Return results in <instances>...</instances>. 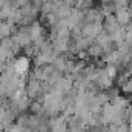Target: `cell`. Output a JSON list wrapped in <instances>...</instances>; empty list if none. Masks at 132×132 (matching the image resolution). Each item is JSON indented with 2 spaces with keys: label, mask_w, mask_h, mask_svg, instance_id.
Here are the masks:
<instances>
[{
  "label": "cell",
  "mask_w": 132,
  "mask_h": 132,
  "mask_svg": "<svg viewBox=\"0 0 132 132\" xmlns=\"http://www.w3.org/2000/svg\"><path fill=\"white\" fill-rule=\"evenodd\" d=\"M15 71L19 75H26L29 72V59L28 57H17L15 60Z\"/></svg>",
  "instance_id": "2"
},
{
  "label": "cell",
  "mask_w": 132,
  "mask_h": 132,
  "mask_svg": "<svg viewBox=\"0 0 132 132\" xmlns=\"http://www.w3.org/2000/svg\"><path fill=\"white\" fill-rule=\"evenodd\" d=\"M115 17H117V22L120 23V26H128L129 23H131V15L128 14V11H117V14H115Z\"/></svg>",
  "instance_id": "4"
},
{
  "label": "cell",
  "mask_w": 132,
  "mask_h": 132,
  "mask_svg": "<svg viewBox=\"0 0 132 132\" xmlns=\"http://www.w3.org/2000/svg\"><path fill=\"white\" fill-rule=\"evenodd\" d=\"M108 98L117 100V98H118V91H117V89H114V88H109V89H108Z\"/></svg>",
  "instance_id": "9"
},
{
  "label": "cell",
  "mask_w": 132,
  "mask_h": 132,
  "mask_svg": "<svg viewBox=\"0 0 132 132\" xmlns=\"http://www.w3.org/2000/svg\"><path fill=\"white\" fill-rule=\"evenodd\" d=\"M12 43H14V38H12V37H3V38L0 40V46H2L3 49H6V51H9V52H11V48H12Z\"/></svg>",
  "instance_id": "6"
},
{
  "label": "cell",
  "mask_w": 132,
  "mask_h": 132,
  "mask_svg": "<svg viewBox=\"0 0 132 132\" xmlns=\"http://www.w3.org/2000/svg\"><path fill=\"white\" fill-rule=\"evenodd\" d=\"M40 83L42 81H38V80H28L26 81L25 92H26V97L29 100L40 98Z\"/></svg>",
  "instance_id": "1"
},
{
  "label": "cell",
  "mask_w": 132,
  "mask_h": 132,
  "mask_svg": "<svg viewBox=\"0 0 132 132\" xmlns=\"http://www.w3.org/2000/svg\"><path fill=\"white\" fill-rule=\"evenodd\" d=\"M121 91L123 92H126V94H131L132 92V81L129 80V81H126L125 85H121Z\"/></svg>",
  "instance_id": "10"
},
{
  "label": "cell",
  "mask_w": 132,
  "mask_h": 132,
  "mask_svg": "<svg viewBox=\"0 0 132 132\" xmlns=\"http://www.w3.org/2000/svg\"><path fill=\"white\" fill-rule=\"evenodd\" d=\"M3 132H23V128H20L17 123H12V125H9V126H6Z\"/></svg>",
  "instance_id": "8"
},
{
  "label": "cell",
  "mask_w": 132,
  "mask_h": 132,
  "mask_svg": "<svg viewBox=\"0 0 132 132\" xmlns=\"http://www.w3.org/2000/svg\"><path fill=\"white\" fill-rule=\"evenodd\" d=\"M103 54H104V49H103V46L98 45V43L91 45L89 49H88V55H89V59H95V60H98Z\"/></svg>",
  "instance_id": "3"
},
{
  "label": "cell",
  "mask_w": 132,
  "mask_h": 132,
  "mask_svg": "<svg viewBox=\"0 0 132 132\" xmlns=\"http://www.w3.org/2000/svg\"><path fill=\"white\" fill-rule=\"evenodd\" d=\"M17 2V5H19V8H22V6H25V5H28L31 0H15Z\"/></svg>",
  "instance_id": "11"
},
{
  "label": "cell",
  "mask_w": 132,
  "mask_h": 132,
  "mask_svg": "<svg viewBox=\"0 0 132 132\" xmlns=\"http://www.w3.org/2000/svg\"><path fill=\"white\" fill-rule=\"evenodd\" d=\"M112 3L115 5L117 11H126L128 6L131 5V0H112Z\"/></svg>",
  "instance_id": "5"
},
{
  "label": "cell",
  "mask_w": 132,
  "mask_h": 132,
  "mask_svg": "<svg viewBox=\"0 0 132 132\" xmlns=\"http://www.w3.org/2000/svg\"><path fill=\"white\" fill-rule=\"evenodd\" d=\"M104 71H106V74H108V77L112 80V78H115L117 77V74H118V69H117V66L115 65H108L104 66Z\"/></svg>",
  "instance_id": "7"
}]
</instances>
